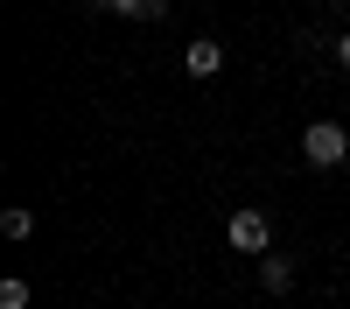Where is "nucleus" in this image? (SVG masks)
Masks as SVG:
<instances>
[{
	"label": "nucleus",
	"mask_w": 350,
	"mask_h": 309,
	"mask_svg": "<svg viewBox=\"0 0 350 309\" xmlns=\"http://www.w3.org/2000/svg\"><path fill=\"white\" fill-rule=\"evenodd\" d=\"M301 155H308L315 169H336V162H350V127H336V120H315V127H301Z\"/></svg>",
	"instance_id": "f257e3e1"
},
{
	"label": "nucleus",
	"mask_w": 350,
	"mask_h": 309,
	"mask_svg": "<svg viewBox=\"0 0 350 309\" xmlns=\"http://www.w3.org/2000/svg\"><path fill=\"white\" fill-rule=\"evenodd\" d=\"M224 239L231 246H239V253H252V260H259V253H267V211H231V225H224Z\"/></svg>",
	"instance_id": "f03ea898"
},
{
	"label": "nucleus",
	"mask_w": 350,
	"mask_h": 309,
	"mask_svg": "<svg viewBox=\"0 0 350 309\" xmlns=\"http://www.w3.org/2000/svg\"><path fill=\"white\" fill-rule=\"evenodd\" d=\"M259 288L287 295V288H295V260H287V253H259Z\"/></svg>",
	"instance_id": "7ed1b4c3"
},
{
	"label": "nucleus",
	"mask_w": 350,
	"mask_h": 309,
	"mask_svg": "<svg viewBox=\"0 0 350 309\" xmlns=\"http://www.w3.org/2000/svg\"><path fill=\"white\" fill-rule=\"evenodd\" d=\"M98 14H126V21H161L168 0H92Z\"/></svg>",
	"instance_id": "20e7f679"
},
{
	"label": "nucleus",
	"mask_w": 350,
	"mask_h": 309,
	"mask_svg": "<svg viewBox=\"0 0 350 309\" xmlns=\"http://www.w3.org/2000/svg\"><path fill=\"white\" fill-rule=\"evenodd\" d=\"M183 64H189V77H203V84H211V77L224 71V49L203 36V42H189V56H183Z\"/></svg>",
	"instance_id": "39448f33"
},
{
	"label": "nucleus",
	"mask_w": 350,
	"mask_h": 309,
	"mask_svg": "<svg viewBox=\"0 0 350 309\" xmlns=\"http://www.w3.org/2000/svg\"><path fill=\"white\" fill-rule=\"evenodd\" d=\"M0 309H28V281H21V274L0 281Z\"/></svg>",
	"instance_id": "423d86ee"
},
{
	"label": "nucleus",
	"mask_w": 350,
	"mask_h": 309,
	"mask_svg": "<svg viewBox=\"0 0 350 309\" xmlns=\"http://www.w3.org/2000/svg\"><path fill=\"white\" fill-rule=\"evenodd\" d=\"M0 232H8V239H28V211H0Z\"/></svg>",
	"instance_id": "0eeeda50"
},
{
	"label": "nucleus",
	"mask_w": 350,
	"mask_h": 309,
	"mask_svg": "<svg viewBox=\"0 0 350 309\" xmlns=\"http://www.w3.org/2000/svg\"><path fill=\"white\" fill-rule=\"evenodd\" d=\"M336 64L350 71V28H343V36H336Z\"/></svg>",
	"instance_id": "6e6552de"
}]
</instances>
